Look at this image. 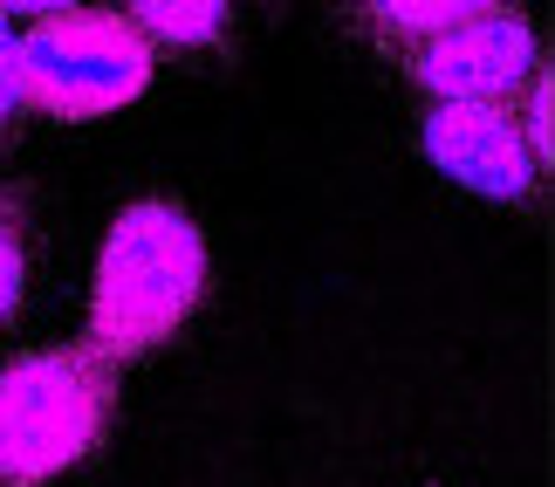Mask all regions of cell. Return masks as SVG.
Returning a JSON list of instances; mask_svg holds the SVG:
<instances>
[{
    "mask_svg": "<svg viewBox=\"0 0 555 487\" xmlns=\"http://www.w3.org/2000/svg\"><path fill=\"white\" fill-rule=\"evenodd\" d=\"M336 8H344V21L364 41H377V49H412L418 35L453 28L466 14H494L507 0H336Z\"/></svg>",
    "mask_w": 555,
    "mask_h": 487,
    "instance_id": "cell-6",
    "label": "cell"
},
{
    "mask_svg": "<svg viewBox=\"0 0 555 487\" xmlns=\"http://www.w3.org/2000/svg\"><path fill=\"white\" fill-rule=\"evenodd\" d=\"M418 144L446 179L480 200H535L542 193V158L528 152L515 103H433Z\"/></svg>",
    "mask_w": 555,
    "mask_h": 487,
    "instance_id": "cell-5",
    "label": "cell"
},
{
    "mask_svg": "<svg viewBox=\"0 0 555 487\" xmlns=\"http://www.w3.org/2000/svg\"><path fill=\"white\" fill-rule=\"evenodd\" d=\"M35 282V206L21 185H0V330L21 316Z\"/></svg>",
    "mask_w": 555,
    "mask_h": 487,
    "instance_id": "cell-8",
    "label": "cell"
},
{
    "mask_svg": "<svg viewBox=\"0 0 555 487\" xmlns=\"http://www.w3.org/2000/svg\"><path fill=\"white\" fill-rule=\"evenodd\" d=\"M227 14H233V0H131L124 21L152 41V55L158 49L192 55V49H212L227 35Z\"/></svg>",
    "mask_w": 555,
    "mask_h": 487,
    "instance_id": "cell-7",
    "label": "cell"
},
{
    "mask_svg": "<svg viewBox=\"0 0 555 487\" xmlns=\"http://www.w3.org/2000/svg\"><path fill=\"white\" fill-rule=\"evenodd\" d=\"M206 303V234L179 200H138L103 234L90 282V330L82 344L111 364H144L192 323Z\"/></svg>",
    "mask_w": 555,
    "mask_h": 487,
    "instance_id": "cell-1",
    "label": "cell"
},
{
    "mask_svg": "<svg viewBox=\"0 0 555 487\" xmlns=\"http://www.w3.org/2000/svg\"><path fill=\"white\" fill-rule=\"evenodd\" d=\"M14 28H8V14H0V138L14 131L21 124V111H28V103H21V55H14Z\"/></svg>",
    "mask_w": 555,
    "mask_h": 487,
    "instance_id": "cell-9",
    "label": "cell"
},
{
    "mask_svg": "<svg viewBox=\"0 0 555 487\" xmlns=\"http://www.w3.org/2000/svg\"><path fill=\"white\" fill-rule=\"evenodd\" d=\"M117 364L90 344H41L0 364V487H49L103 447Z\"/></svg>",
    "mask_w": 555,
    "mask_h": 487,
    "instance_id": "cell-2",
    "label": "cell"
},
{
    "mask_svg": "<svg viewBox=\"0 0 555 487\" xmlns=\"http://www.w3.org/2000/svg\"><path fill=\"white\" fill-rule=\"evenodd\" d=\"M62 8H82V0H0V14H62Z\"/></svg>",
    "mask_w": 555,
    "mask_h": 487,
    "instance_id": "cell-10",
    "label": "cell"
},
{
    "mask_svg": "<svg viewBox=\"0 0 555 487\" xmlns=\"http://www.w3.org/2000/svg\"><path fill=\"white\" fill-rule=\"evenodd\" d=\"M542 69V35L515 8L466 14L404 49V76L433 103H515Z\"/></svg>",
    "mask_w": 555,
    "mask_h": 487,
    "instance_id": "cell-4",
    "label": "cell"
},
{
    "mask_svg": "<svg viewBox=\"0 0 555 487\" xmlns=\"http://www.w3.org/2000/svg\"><path fill=\"white\" fill-rule=\"evenodd\" d=\"M14 55H21V103L62 124L111 117L152 90V41L111 8L41 14L14 41Z\"/></svg>",
    "mask_w": 555,
    "mask_h": 487,
    "instance_id": "cell-3",
    "label": "cell"
}]
</instances>
